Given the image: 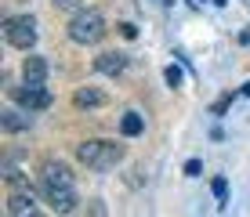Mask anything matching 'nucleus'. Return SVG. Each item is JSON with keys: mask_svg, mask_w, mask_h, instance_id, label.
Wrapping results in <instances>:
<instances>
[{"mask_svg": "<svg viewBox=\"0 0 250 217\" xmlns=\"http://www.w3.org/2000/svg\"><path fill=\"white\" fill-rule=\"evenodd\" d=\"M76 159H80L83 167H91V170H109V167H116V163L124 159V145H116V141H83L80 149H76Z\"/></svg>", "mask_w": 250, "mask_h": 217, "instance_id": "1", "label": "nucleus"}, {"mask_svg": "<svg viewBox=\"0 0 250 217\" xmlns=\"http://www.w3.org/2000/svg\"><path fill=\"white\" fill-rule=\"evenodd\" d=\"M102 37H105V19H102V11H94V7H87V11H76L73 22H69V40L73 43H98Z\"/></svg>", "mask_w": 250, "mask_h": 217, "instance_id": "2", "label": "nucleus"}, {"mask_svg": "<svg viewBox=\"0 0 250 217\" xmlns=\"http://www.w3.org/2000/svg\"><path fill=\"white\" fill-rule=\"evenodd\" d=\"M4 40L19 51H29L37 43V22L25 15V19H4Z\"/></svg>", "mask_w": 250, "mask_h": 217, "instance_id": "3", "label": "nucleus"}, {"mask_svg": "<svg viewBox=\"0 0 250 217\" xmlns=\"http://www.w3.org/2000/svg\"><path fill=\"white\" fill-rule=\"evenodd\" d=\"M11 98L19 101L22 109H29V112H40V109H47V105H51V94L44 91V83H25V87H15Z\"/></svg>", "mask_w": 250, "mask_h": 217, "instance_id": "4", "label": "nucleus"}, {"mask_svg": "<svg viewBox=\"0 0 250 217\" xmlns=\"http://www.w3.org/2000/svg\"><path fill=\"white\" fill-rule=\"evenodd\" d=\"M40 185H44V188H62V185H73V170H69L65 163H58V159H47L44 167H40Z\"/></svg>", "mask_w": 250, "mask_h": 217, "instance_id": "5", "label": "nucleus"}, {"mask_svg": "<svg viewBox=\"0 0 250 217\" xmlns=\"http://www.w3.org/2000/svg\"><path fill=\"white\" fill-rule=\"evenodd\" d=\"M11 217H22V214H33L37 210V199H33V188H11L7 192V206H4Z\"/></svg>", "mask_w": 250, "mask_h": 217, "instance_id": "6", "label": "nucleus"}, {"mask_svg": "<svg viewBox=\"0 0 250 217\" xmlns=\"http://www.w3.org/2000/svg\"><path fill=\"white\" fill-rule=\"evenodd\" d=\"M44 196H47V206L55 214H69L76 206V192H73V185H62V188H44Z\"/></svg>", "mask_w": 250, "mask_h": 217, "instance_id": "7", "label": "nucleus"}, {"mask_svg": "<svg viewBox=\"0 0 250 217\" xmlns=\"http://www.w3.org/2000/svg\"><path fill=\"white\" fill-rule=\"evenodd\" d=\"M94 69H98L102 76H120L127 69V55H120V51H105V55L94 58Z\"/></svg>", "mask_w": 250, "mask_h": 217, "instance_id": "8", "label": "nucleus"}, {"mask_svg": "<svg viewBox=\"0 0 250 217\" xmlns=\"http://www.w3.org/2000/svg\"><path fill=\"white\" fill-rule=\"evenodd\" d=\"M105 101H109V98L98 91V87H80V91L73 94V105H76V109H102Z\"/></svg>", "mask_w": 250, "mask_h": 217, "instance_id": "9", "label": "nucleus"}, {"mask_svg": "<svg viewBox=\"0 0 250 217\" xmlns=\"http://www.w3.org/2000/svg\"><path fill=\"white\" fill-rule=\"evenodd\" d=\"M25 112H29V109H25ZM25 112H15V109L0 112V127H4L7 134H19V130H29V127H33V119L25 116Z\"/></svg>", "mask_w": 250, "mask_h": 217, "instance_id": "10", "label": "nucleus"}, {"mask_svg": "<svg viewBox=\"0 0 250 217\" xmlns=\"http://www.w3.org/2000/svg\"><path fill=\"white\" fill-rule=\"evenodd\" d=\"M22 76H25V83H44V76H47V62L40 55H29L22 62Z\"/></svg>", "mask_w": 250, "mask_h": 217, "instance_id": "11", "label": "nucleus"}, {"mask_svg": "<svg viewBox=\"0 0 250 217\" xmlns=\"http://www.w3.org/2000/svg\"><path fill=\"white\" fill-rule=\"evenodd\" d=\"M145 130V116L142 112H124V116H120V134L124 138H138Z\"/></svg>", "mask_w": 250, "mask_h": 217, "instance_id": "12", "label": "nucleus"}, {"mask_svg": "<svg viewBox=\"0 0 250 217\" xmlns=\"http://www.w3.org/2000/svg\"><path fill=\"white\" fill-rule=\"evenodd\" d=\"M210 192H214V199H218L221 206H225V203H229V181H225V178H214V181H210Z\"/></svg>", "mask_w": 250, "mask_h": 217, "instance_id": "13", "label": "nucleus"}, {"mask_svg": "<svg viewBox=\"0 0 250 217\" xmlns=\"http://www.w3.org/2000/svg\"><path fill=\"white\" fill-rule=\"evenodd\" d=\"M4 181H7V188H29V181H25L19 170H11V167L4 170Z\"/></svg>", "mask_w": 250, "mask_h": 217, "instance_id": "14", "label": "nucleus"}, {"mask_svg": "<svg viewBox=\"0 0 250 217\" xmlns=\"http://www.w3.org/2000/svg\"><path fill=\"white\" fill-rule=\"evenodd\" d=\"M163 80H167L170 87H182V69H178V65H167V69H163Z\"/></svg>", "mask_w": 250, "mask_h": 217, "instance_id": "15", "label": "nucleus"}, {"mask_svg": "<svg viewBox=\"0 0 250 217\" xmlns=\"http://www.w3.org/2000/svg\"><path fill=\"white\" fill-rule=\"evenodd\" d=\"M120 37H124V40H134V37H138V25H134V22H120Z\"/></svg>", "mask_w": 250, "mask_h": 217, "instance_id": "16", "label": "nucleus"}, {"mask_svg": "<svg viewBox=\"0 0 250 217\" xmlns=\"http://www.w3.org/2000/svg\"><path fill=\"white\" fill-rule=\"evenodd\" d=\"M58 11H80V0H51Z\"/></svg>", "mask_w": 250, "mask_h": 217, "instance_id": "17", "label": "nucleus"}, {"mask_svg": "<svg viewBox=\"0 0 250 217\" xmlns=\"http://www.w3.org/2000/svg\"><path fill=\"white\" fill-rule=\"evenodd\" d=\"M200 170H203L200 159H188V163H185V174H188V178H200Z\"/></svg>", "mask_w": 250, "mask_h": 217, "instance_id": "18", "label": "nucleus"}, {"mask_svg": "<svg viewBox=\"0 0 250 217\" xmlns=\"http://www.w3.org/2000/svg\"><path fill=\"white\" fill-rule=\"evenodd\" d=\"M239 43H250V29H243V33H239Z\"/></svg>", "mask_w": 250, "mask_h": 217, "instance_id": "19", "label": "nucleus"}, {"mask_svg": "<svg viewBox=\"0 0 250 217\" xmlns=\"http://www.w3.org/2000/svg\"><path fill=\"white\" fill-rule=\"evenodd\" d=\"M243 94H247V98H250V83H243Z\"/></svg>", "mask_w": 250, "mask_h": 217, "instance_id": "20", "label": "nucleus"}, {"mask_svg": "<svg viewBox=\"0 0 250 217\" xmlns=\"http://www.w3.org/2000/svg\"><path fill=\"white\" fill-rule=\"evenodd\" d=\"M214 4H218V7H225V4H229V0H214Z\"/></svg>", "mask_w": 250, "mask_h": 217, "instance_id": "21", "label": "nucleus"}]
</instances>
